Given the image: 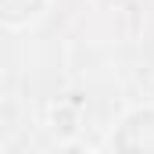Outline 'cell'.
Listing matches in <instances>:
<instances>
[{
  "mask_svg": "<svg viewBox=\"0 0 154 154\" xmlns=\"http://www.w3.org/2000/svg\"><path fill=\"white\" fill-rule=\"evenodd\" d=\"M104 151H154V104L129 108L100 143Z\"/></svg>",
  "mask_w": 154,
  "mask_h": 154,
  "instance_id": "cell-1",
  "label": "cell"
},
{
  "mask_svg": "<svg viewBox=\"0 0 154 154\" xmlns=\"http://www.w3.org/2000/svg\"><path fill=\"white\" fill-rule=\"evenodd\" d=\"M47 7H50V0H0V18H4V25L14 32V29L32 25Z\"/></svg>",
  "mask_w": 154,
  "mask_h": 154,
  "instance_id": "cell-2",
  "label": "cell"
}]
</instances>
